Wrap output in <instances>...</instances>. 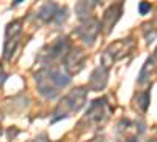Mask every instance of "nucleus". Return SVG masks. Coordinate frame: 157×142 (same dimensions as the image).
<instances>
[{
  "label": "nucleus",
  "mask_w": 157,
  "mask_h": 142,
  "mask_svg": "<svg viewBox=\"0 0 157 142\" xmlns=\"http://www.w3.org/2000/svg\"><path fill=\"white\" fill-rule=\"evenodd\" d=\"M83 103H85V90L83 88H74L72 92L61 101V104L58 106V109L55 112L57 117L52 122H57L60 119L69 117L72 112H77L83 106Z\"/></svg>",
  "instance_id": "f257e3e1"
},
{
  "label": "nucleus",
  "mask_w": 157,
  "mask_h": 142,
  "mask_svg": "<svg viewBox=\"0 0 157 142\" xmlns=\"http://www.w3.org/2000/svg\"><path fill=\"white\" fill-rule=\"evenodd\" d=\"M22 22L21 21H14V22H11L8 24V27H6V35H5V59H10L11 54H13V44L11 43H14V46L17 44V38H19V33L22 30Z\"/></svg>",
  "instance_id": "f03ea898"
},
{
  "label": "nucleus",
  "mask_w": 157,
  "mask_h": 142,
  "mask_svg": "<svg viewBox=\"0 0 157 142\" xmlns=\"http://www.w3.org/2000/svg\"><path fill=\"white\" fill-rule=\"evenodd\" d=\"M68 38H58V41H55L49 47V55H47V60H55L57 57L63 55L64 51L68 49Z\"/></svg>",
  "instance_id": "7ed1b4c3"
},
{
  "label": "nucleus",
  "mask_w": 157,
  "mask_h": 142,
  "mask_svg": "<svg viewBox=\"0 0 157 142\" xmlns=\"http://www.w3.org/2000/svg\"><path fill=\"white\" fill-rule=\"evenodd\" d=\"M57 16V5L55 3H46L38 13V18L43 21H50Z\"/></svg>",
  "instance_id": "20e7f679"
},
{
  "label": "nucleus",
  "mask_w": 157,
  "mask_h": 142,
  "mask_svg": "<svg viewBox=\"0 0 157 142\" xmlns=\"http://www.w3.org/2000/svg\"><path fill=\"white\" fill-rule=\"evenodd\" d=\"M138 10H140L141 14H145L148 10H151V5H149V3H140V5H138Z\"/></svg>",
  "instance_id": "39448f33"
},
{
  "label": "nucleus",
  "mask_w": 157,
  "mask_h": 142,
  "mask_svg": "<svg viewBox=\"0 0 157 142\" xmlns=\"http://www.w3.org/2000/svg\"><path fill=\"white\" fill-rule=\"evenodd\" d=\"M5 77H6V76H5V73H3L2 67H0V85H2V82L5 81Z\"/></svg>",
  "instance_id": "423d86ee"
}]
</instances>
